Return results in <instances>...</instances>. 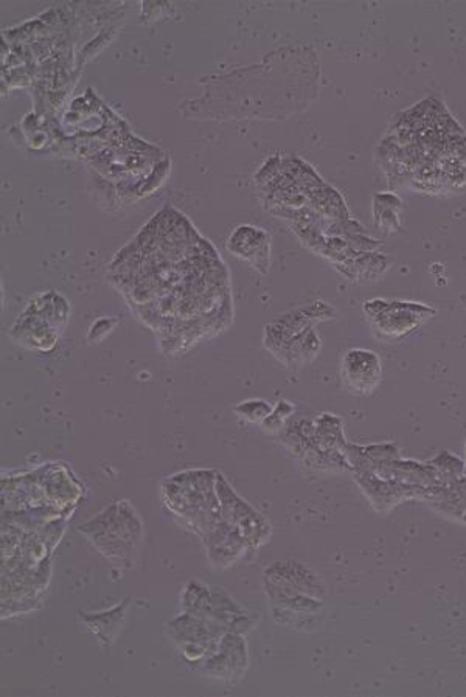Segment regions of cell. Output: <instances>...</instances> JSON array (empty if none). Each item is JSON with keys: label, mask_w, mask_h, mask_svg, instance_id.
I'll return each instance as SVG.
<instances>
[{"label": "cell", "mask_w": 466, "mask_h": 697, "mask_svg": "<svg viewBox=\"0 0 466 697\" xmlns=\"http://www.w3.org/2000/svg\"><path fill=\"white\" fill-rule=\"evenodd\" d=\"M227 249L238 259L248 261L261 274L269 269V235L252 226H240L235 229L227 241Z\"/></svg>", "instance_id": "9c48e42d"}, {"label": "cell", "mask_w": 466, "mask_h": 697, "mask_svg": "<svg viewBox=\"0 0 466 697\" xmlns=\"http://www.w3.org/2000/svg\"><path fill=\"white\" fill-rule=\"evenodd\" d=\"M248 668V646L242 635L226 632L218 650L201 666V672L215 679L234 680L245 676Z\"/></svg>", "instance_id": "8992f818"}, {"label": "cell", "mask_w": 466, "mask_h": 697, "mask_svg": "<svg viewBox=\"0 0 466 697\" xmlns=\"http://www.w3.org/2000/svg\"><path fill=\"white\" fill-rule=\"evenodd\" d=\"M78 530L111 563L127 567L132 566L143 536L142 519L128 500L112 503Z\"/></svg>", "instance_id": "7a4b0ae2"}, {"label": "cell", "mask_w": 466, "mask_h": 697, "mask_svg": "<svg viewBox=\"0 0 466 697\" xmlns=\"http://www.w3.org/2000/svg\"><path fill=\"white\" fill-rule=\"evenodd\" d=\"M375 337L382 342H395L422 328L435 316V309L422 303L375 298L364 305Z\"/></svg>", "instance_id": "3957f363"}, {"label": "cell", "mask_w": 466, "mask_h": 697, "mask_svg": "<svg viewBox=\"0 0 466 697\" xmlns=\"http://www.w3.org/2000/svg\"><path fill=\"white\" fill-rule=\"evenodd\" d=\"M216 479L218 472L210 469H191L166 477L162 482L161 495L166 510L201 540L223 521Z\"/></svg>", "instance_id": "6da1fadb"}, {"label": "cell", "mask_w": 466, "mask_h": 697, "mask_svg": "<svg viewBox=\"0 0 466 697\" xmlns=\"http://www.w3.org/2000/svg\"><path fill=\"white\" fill-rule=\"evenodd\" d=\"M403 203L393 193H378L373 198V221L382 233H395L401 229L400 211Z\"/></svg>", "instance_id": "30bf717a"}, {"label": "cell", "mask_w": 466, "mask_h": 697, "mask_svg": "<svg viewBox=\"0 0 466 697\" xmlns=\"http://www.w3.org/2000/svg\"><path fill=\"white\" fill-rule=\"evenodd\" d=\"M274 407L263 400H249L235 407V414L240 416L242 422L251 424H263L268 416L272 414Z\"/></svg>", "instance_id": "8fae6325"}, {"label": "cell", "mask_w": 466, "mask_h": 697, "mask_svg": "<svg viewBox=\"0 0 466 697\" xmlns=\"http://www.w3.org/2000/svg\"><path fill=\"white\" fill-rule=\"evenodd\" d=\"M61 328L35 309L26 308L11 329V339L33 351H51L58 342Z\"/></svg>", "instance_id": "52a82bcc"}, {"label": "cell", "mask_w": 466, "mask_h": 697, "mask_svg": "<svg viewBox=\"0 0 466 697\" xmlns=\"http://www.w3.org/2000/svg\"><path fill=\"white\" fill-rule=\"evenodd\" d=\"M294 405L288 403V401H282V403L277 404L272 414L268 416L267 422L261 424L264 431L275 432L279 431L280 427L283 426V423L286 422L288 416L293 415Z\"/></svg>", "instance_id": "7c38bea8"}, {"label": "cell", "mask_w": 466, "mask_h": 697, "mask_svg": "<svg viewBox=\"0 0 466 697\" xmlns=\"http://www.w3.org/2000/svg\"><path fill=\"white\" fill-rule=\"evenodd\" d=\"M340 378L351 395H371L381 384L380 356L364 348H351L340 362Z\"/></svg>", "instance_id": "5b68a950"}, {"label": "cell", "mask_w": 466, "mask_h": 697, "mask_svg": "<svg viewBox=\"0 0 466 697\" xmlns=\"http://www.w3.org/2000/svg\"><path fill=\"white\" fill-rule=\"evenodd\" d=\"M203 541L207 548L208 559L219 568L232 566L245 555L246 548H249L241 533L235 526L227 524L225 519Z\"/></svg>", "instance_id": "ba28073f"}, {"label": "cell", "mask_w": 466, "mask_h": 697, "mask_svg": "<svg viewBox=\"0 0 466 697\" xmlns=\"http://www.w3.org/2000/svg\"><path fill=\"white\" fill-rule=\"evenodd\" d=\"M216 492H218L221 516L227 524L235 526L245 537L249 548L257 551L271 537L272 526L267 518L246 502L238 492L230 487L226 477L218 472L216 479Z\"/></svg>", "instance_id": "277c9868"}]
</instances>
